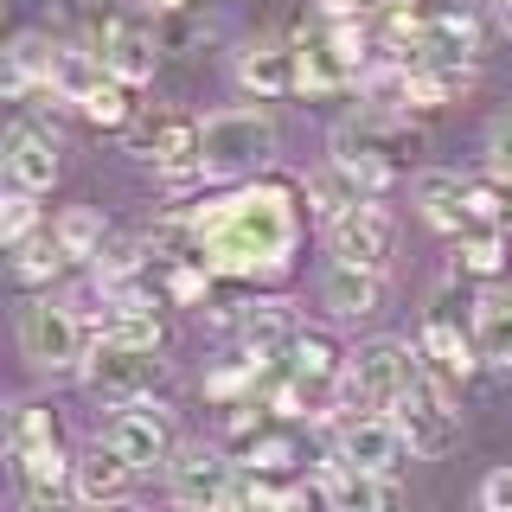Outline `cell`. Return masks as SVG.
I'll list each match as a JSON object with an SVG mask.
<instances>
[{"instance_id": "1", "label": "cell", "mask_w": 512, "mask_h": 512, "mask_svg": "<svg viewBox=\"0 0 512 512\" xmlns=\"http://www.w3.org/2000/svg\"><path fill=\"white\" fill-rule=\"evenodd\" d=\"M301 186L256 173V180H231L224 192L192 205V256H205L218 282H282L288 256L301 244Z\"/></svg>"}, {"instance_id": "2", "label": "cell", "mask_w": 512, "mask_h": 512, "mask_svg": "<svg viewBox=\"0 0 512 512\" xmlns=\"http://www.w3.org/2000/svg\"><path fill=\"white\" fill-rule=\"evenodd\" d=\"M276 116L256 103H231V109H212L199 122V180L212 186H231V180H256V173L276 167Z\"/></svg>"}, {"instance_id": "3", "label": "cell", "mask_w": 512, "mask_h": 512, "mask_svg": "<svg viewBox=\"0 0 512 512\" xmlns=\"http://www.w3.org/2000/svg\"><path fill=\"white\" fill-rule=\"evenodd\" d=\"M90 320L77 308H64L52 295H32L20 308V359L32 365L39 378H64V372H84L90 359Z\"/></svg>"}, {"instance_id": "4", "label": "cell", "mask_w": 512, "mask_h": 512, "mask_svg": "<svg viewBox=\"0 0 512 512\" xmlns=\"http://www.w3.org/2000/svg\"><path fill=\"white\" fill-rule=\"evenodd\" d=\"M84 391L96 404L122 410V404H141V397H167L173 384V365L160 359V346H116V340H90V359H84Z\"/></svg>"}, {"instance_id": "5", "label": "cell", "mask_w": 512, "mask_h": 512, "mask_svg": "<svg viewBox=\"0 0 512 512\" xmlns=\"http://www.w3.org/2000/svg\"><path fill=\"white\" fill-rule=\"evenodd\" d=\"M391 416H397V429H404V442H410V455H423V461H436L448 455V448L461 442V410H455V384L436 378L423 365L404 391L391 397Z\"/></svg>"}, {"instance_id": "6", "label": "cell", "mask_w": 512, "mask_h": 512, "mask_svg": "<svg viewBox=\"0 0 512 512\" xmlns=\"http://www.w3.org/2000/svg\"><path fill=\"white\" fill-rule=\"evenodd\" d=\"M160 474H167V500L173 506L212 512V506H237V474H244V461H237L224 442H180Z\"/></svg>"}, {"instance_id": "7", "label": "cell", "mask_w": 512, "mask_h": 512, "mask_svg": "<svg viewBox=\"0 0 512 512\" xmlns=\"http://www.w3.org/2000/svg\"><path fill=\"white\" fill-rule=\"evenodd\" d=\"M423 372V352L410 340H365L346 365V391H340V410H391V397Z\"/></svg>"}, {"instance_id": "8", "label": "cell", "mask_w": 512, "mask_h": 512, "mask_svg": "<svg viewBox=\"0 0 512 512\" xmlns=\"http://www.w3.org/2000/svg\"><path fill=\"white\" fill-rule=\"evenodd\" d=\"M122 135H128V154L148 160L160 180H173V186L199 180V122L192 116H180V109H135V122Z\"/></svg>"}, {"instance_id": "9", "label": "cell", "mask_w": 512, "mask_h": 512, "mask_svg": "<svg viewBox=\"0 0 512 512\" xmlns=\"http://www.w3.org/2000/svg\"><path fill=\"white\" fill-rule=\"evenodd\" d=\"M416 352H423V365L448 384H468L474 372H487L480 365V346H474V308H461L455 295H436L423 314V333H416Z\"/></svg>"}, {"instance_id": "10", "label": "cell", "mask_w": 512, "mask_h": 512, "mask_svg": "<svg viewBox=\"0 0 512 512\" xmlns=\"http://www.w3.org/2000/svg\"><path fill=\"white\" fill-rule=\"evenodd\" d=\"M320 231H327L333 263L391 269V256H397V218L384 212V199H378V192H359V199H352L340 218H327Z\"/></svg>"}, {"instance_id": "11", "label": "cell", "mask_w": 512, "mask_h": 512, "mask_svg": "<svg viewBox=\"0 0 512 512\" xmlns=\"http://www.w3.org/2000/svg\"><path fill=\"white\" fill-rule=\"evenodd\" d=\"M109 442H116L141 474H154V468H167V461H173L180 429H173V416H167L160 397H141V404H122L116 416H109Z\"/></svg>"}, {"instance_id": "12", "label": "cell", "mask_w": 512, "mask_h": 512, "mask_svg": "<svg viewBox=\"0 0 512 512\" xmlns=\"http://www.w3.org/2000/svg\"><path fill=\"white\" fill-rule=\"evenodd\" d=\"M333 455L352 461V468L397 474V461L410 455V442H404V429H397L391 410H346L340 429H333Z\"/></svg>"}, {"instance_id": "13", "label": "cell", "mask_w": 512, "mask_h": 512, "mask_svg": "<svg viewBox=\"0 0 512 512\" xmlns=\"http://www.w3.org/2000/svg\"><path fill=\"white\" fill-rule=\"evenodd\" d=\"M7 480H13V500L20 506H58V500H77L71 480H77V455H64L58 436L52 442H32L20 455H7Z\"/></svg>"}, {"instance_id": "14", "label": "cell", "mask_w": 512, "mask_h": 512, "mask_svg": "<svg viewBox=\"0 0 512 512\" xmlns=\"http://www.w3.org/2000/svg\"><path fill=\"white\" fill-rule=\"evenodd\" d=\"M0 173L7 186H26V192H52L58 173H64V148L52 128H39L32 116H13L7 128V148H0Z\"/></svg>"}, {"instance_id": "15", "label": "cell", "mask_w": 512, "mask_h": 512, "mask_svg": "<svg viewBox=\"0 0 512 512\" xmlns=\"http://www.w3.org/2000/svg\"><path fill=\"white\" fill-rule=\"evenodd\" d=\"M295 90H301V96L359 90V64H352L346 45L327 32V20H320L314 32H295Z\"/></svg>"}, {"instance_id": "16", "label": "cell", "mask_w": 512, "mask_h": 512, "mask_svg": "<svg viewBox=\"0 0 512 512\" xmlns=\"http://www.w3.org/2000/svg\"><path fill=\"white\" fill-rule=\"evenodd\" d=\"M314 493H320V506H333V512H378V506L397 500V474L352 468V461L327 455L314 468Z\"/></svg>"}, {"instance_id": "17", "label": "cell", "mask_w": 512, "mask_h": 512, "mask_svg": "<svg viewBox=\"0 0 512 512\" xmlns=\"http://www.w3.org/2000/svg\"><path fill=\"white\" fill-rule=\"evenodd\" d=\"M231 333L256 359H288V346H295V333H301V314H295V301H282V295H256V301H237Z\"/></svg>"}, {"instance_id": "18", "label": "cell", "mask_w": 512, "mask_h": 512, "mask_svg": "<svg viewBox=\"0 0 512 512\" xmlns=\"http://www.w3.org/2000/svg\"><path fill=\"white\" fill-rule=\"evenodd\" d=\"M231 77H237V90H244V96H256V103H269V96H288V90H295V39H276V32H263V39L237 45Z\"/></svg>"}, {"instance_id": "19", "label": "cell", "mask_w": 512, "mask_h": 512, "mask_svg": "<svg viewBox=\"0 0 512 512\" xmlns=\"http://www.w3.org/2000/svg\"><path fill=\"white\" fill-rule=\"evenodd\" d=\"M320 308L340 327H359V320L384 314V269H365V263H333L320 276Z\"/></svg>"}, {"instance_id": "20", "label": "cell", "mask_w": 512, "mask_h": 512, "mask_svg": "<svg viewBox=\"0 0 512 512\" xmlns=\"http://www.w3.org/2000/svg\"><path fill=\"white\" fill-rule=\"evenodd\" d=\"M135 474H141V468L103 436L96 448H84V455H77V480H71V493H77V506H122V500H128V487H135Z\"/></svg>"}, {"instance_id": "21", "label": "cell", "mask_w": 512, "mask_h": 512, "mask_svg": "<svg viewBox=\"0 0 512 512\" xmlns=\"http://www.w3.org/2000/svg\"><path fill=\"white\" fill-rule=\"evenodd\" d=\"M410 199H416V212H423L429 231H442V237H461L468 231V180H461L455 167H423L410 180Z\"/></svg>"}, {"instance_id": "22", "label": "cell", "mask_w": 512, "mask_h": 512, "mask_svg": "<svg viewBox=\"0 0 512 512\" xmlns=\"http://www.w3.org/2000/svg\"><path fill=\"white\" fill-rule=\"evenodd\" d=\"M474 346H480L487 372L512 378V288L506 282H487L474 295Z\"/></svg>"}, {"instance_id": "23", "label": "cell", "mask_w": 512, "mask_h": 512, "mask_svg": "<svg viewBox=\"0 0 512 512\" xmlns=\"http://www.w3.org/2000/svg\"><path fill=\"white\" fill-rule=\"evenodd\" d=\"M423 58H442V64H480V20L455 0H436V20H429V39H423Z\"/></svg>"}, {"instance_id": "24", "label": "cell", "mask_w": 512, "mask_h": 512, "mask_svg": "<svg viewBox=\"0 0 512 512\" xmlns=\"http://www.w3.org/2000/svg\"><path fill=\"white\" fill-rule=\"evenodd\" d=\"M7 256H13V282L20 288H45V282H58L64 276V263H71V250L58 244V231L45 224V231H32V237H20V244H7Z\"/></svg>"}, {"instance_id": "25", "label": "cell", "mask_w": 512, "mask_h": 512, "mask_svg": "<svg viewBox=\"0 0 512 512\" xmlns=\"http://www.w3.org/2000/svg\"><path fill=\"white\" fill-rule=\"evenodd\" d=\"M506 269V231L500 224H468V231L455 237V282H500Z\"/></svg>"}, {"instance_id": "26", "label": "cell", "mask_w": 512, "mask_h": 512, "mask_svg": "<svg viewBox=\"0 0 512 512\" xmlns=\"http://www.w3.org/2000/svg\"><path fill=\"white\" fill-rule=\"evenodd\" d=\"M52 231H58V244L71 250V263H90V256L109 244V224H103L96 205H64V212L52 218Z\"/></svg>"}, {"instance_id": "27", "label": "cell", "mask_w": 512, "mask_h": 512, "mask_svg": "<svg viewBox=\"0 0 512 512\" xmlns=\"http://www.w3.org/2000/svg\"><path fill=\"white\" fill-rule=\"evenodd\" d=\"M301 199H308V218L314 224H327V218H340L346 205L359 199V186L346 180V167H333V160H327V167H314L308 180H301Z\"/></svg>"}, {"instance_id": "28", "label": "cell", "mask_w": 512, "mask_h": 512, "mask_svg": "<svg viewBox=\"0 0 512 512\" xmlns=\"http://www.w3.org/2000/svg\"><path fill=\"white\" fill-rule=\"evenodd\" d=\"M52 436H58V416L45 404H32V397H13L7 404V423H0V448L7 455H20L32 442H52Z\"/></svg>"}, {"instance_id": "29", "label": "cell", "mask_w": 512, "mask_h": 512, "mask_svg": "<svg viewBox=\"0 0 512 512\" xmlns=\"http://www.w3.org/2000/svg\"><path fill=\"white\" fill-rule=\"evenodd\" d=\"M244 468H263V474H295V468H301V448H295V436H288V429H263V436L250 442Z\"/></svg>"}, {"instance_id": "30", "label": "cell", "mask_w": 512, "mask_h": 512, "mask_svg": "<svg viewBox=\"0 0 512 512\" xmlns=\"http://www.w3.org/2000/svg\"><path fill=\"white\" fill-rule=\"evenodd\" d=\"M52 218H39V192L26 186H7V212H0V244H20V237L45 231Z\"/></svg>"}, {"instance_id": "31", "label": "cell", "mask_w": 512, "mask_h": 512, "mask_svg": "<svg viewBox=\"0 0 512 512\" xmlns=\"http://www.w3.org/2000/svg\"><path fill=\"white\" fill-rule=\"evenodd\" d=\"M154 32H160V52H192V45H205V20H199V7L154 13Z\"/></svg>"}, {"instance_id": "32", "label": "cell", "mask_w": 512, "mask_h": 512, "mask_svg": "<svg viewBox=\"0 0 512 512\" xmlns=\"http://www.w3.org/2000/svg\"><path fill=\"white\" fill-rule=\"evenodd\" d=\"M487 173L512 186V116H493L487 122Z\"/></svg>"}, {"instance_id": "33", "label": "cell", "mask_w": 512, "mask_h": 512, "mask_svg": "<svg viewBox=\"0 0 512 512\" xmlns=\"http://www.w3.org/2000/svg\"><path fill=\"white\" fill-rule=\"evenodd\" d=\"M474 500L487 506V512H512V461H506V468H487V474H480V493H474Z\"/></svg>"}, {"instance_id": "34", "label": "cell", "mask_w": 512, "mask_h": 512, "mask_svg": "<svg viewBox=\"0 0 512 512\" xmlns=\"http://www.w3.org/2000/svg\"><path fill=\"white\" fill-rule=\"evenodd\" d=\"M135 7H148V13H180V7H199V0H135Z\"/></svg>"}, {"instance_id": "35", "label": "cell", "mask_w": 512, "mask_h": 512, "mask_svg": "<svg viewBox=\"0 0 512 512\" xmlns=\"http://www.w3.org/2000/svg\"><path fill=\"white\" fill-rule=\"evenodd\" d=\"M493 13H500V26L512 32V0H493Z\"/></svg>"}]
</instances>
